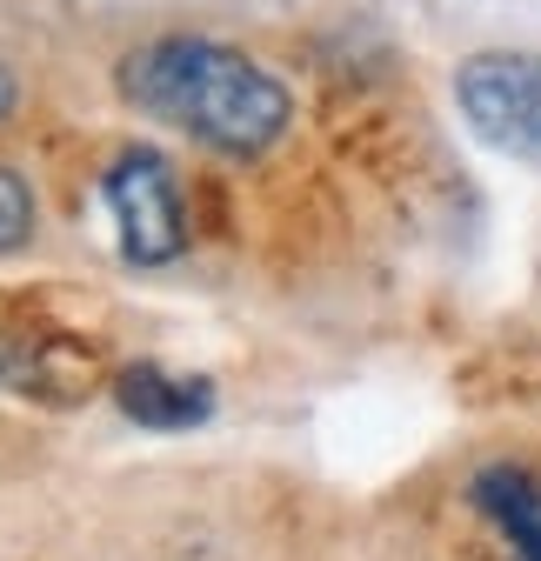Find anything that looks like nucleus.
<instances>
[{
  "instance_id": "2",
  "label": "nucleus",
  "mask_w": 541,
  "mask_h": 561,
  "mask_svg": "<svg viewBox=\"0 0 541 561\" xmlns=\"http://www.w3.org/2000/svg\"><path fill=\"white\" fill-rule=\"evenodd\" d=\"M107 207L120 228V254L134 267H168L187 248V207H181V181L168 168L161 148H127L107 168Z\"/></svg>"
},
{
  "instance_id": "6",
  "label": "nucleus",
  "mask_w": 541,
  "mask_h": 561,
  "mask_svg": "<svg viewBox=\"0 0 541 561\" xmlns=\"http://www.w3.org/2000/svg\"><path fill=\"white\" fill-rule=\"evenodd\" d=\"M468 502L482 508V522L508 541L515 561H541V481L515 461H488L468 481Z\"/></svg>"
},
{
  "instance_id": "4",
  "label": "nucleus",
  "mask_w": 541,
  "mask_h": 561,
  "mask_svg": "<svg viewBox=\"0 0 541 561\" xmlns=\"http://www.w3.org/2000/svg\"><path fill=\"white\" fill-rule=\"evenodd\" d=\"M94 381H101V355L88 341L54 328H21V321L0 328V388L8 394L74 408L81 394H94Z\"/></svg>"
},
{
  "instance_id": "1",
  "label": "nucleus",
  "mask_w": 541,
  "mask_h": 561,
  "mask_svg": "<svg viewBox=\"0 0 541 561\" xmlns=\"http://www.w3.org/2000/svg\"><path fill=\"white\" fill-rule=\"evenodd\" d=\"M120 94L148 121H168L187 140L234 154V161L267 154L295 114L288 88L261 60H248L241 47L208 41V34H168V41L134 47L120 60Z\"/></svg>"
},
{
  "instance_id": "5",
  "label": "nucleus",
  "mask_w": 541,
  "mask_h": 561,
  "mask_svg": "<svg viewBox=\"0 0 541 561\" xmlns=\"http://www.w3.org/2000/svg\"><path fill=\"white\" fill-rule=\"evenodd\" d=\"M114 401L134 428H154V435H181V428H200L215 414V381L200 375H174L161 362H134L114 375Z\"/></svg>"
},
{
  "instance_id": "8",
  "label": "nucleus",
  "mask_w": 541,
  "mask_h": 561,
  "mask_svg": "<svg viewBox=\"0 0 541 561\" xmlns=\"http://www.w3.org/2000/svg\"><path fill=\"white\" fill-rule=\"evenodd\" d=\"M14 101H21V81L8 75V67H0V121H8V114H14Z\"/></svg>"
},
{
  "instance_id": "7",
  "label": "nucleus",
  "mask_w": 541,
  "mask_h": 561,
  "mask_svg": "<svg viewBox=\"0 0 541 561\" xmlns=\"http://www.w3.org/2000/svg\"><path fill=\"white\" fill-rule=\"evenodd\" d=\"M34 241V194L14 168H0V254H14Z\"/></svg>"
},
{
  "instance_id": "3",
  "label": "nucleus",
  "mask_w": 541,
  "mask_h": 561,
  "mask_svg": "<svg viewBox=\"0 0 541 561\" xmlns=\"http://www.w3.org/2000/svg\"><path fill=\"white\" fill-rule=\"evenodd\" d=\"M454 101L482 140L515 154H541V54L488 47L454 67Z\"/></svg>"
}]
</instances>
